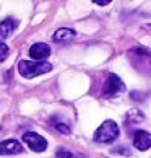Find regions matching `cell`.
<instances>
[{
	"mask_svg": "<svg viewBox=\"0 0 151 158\" xmlns=\"http://www.w3.org/2000/svg\"><path fill=\"white\" fill-rule=\"evenodd\" d=\"M18 70L25 78H33L41 73H47L52 70V65L47 62H34V60H20Z\"/></svg>",
	"mask_w": 151,
	"mask_h": 158,
	"instance_id": "6da1fadb",
	"label": "cell"
},
{
	"mask_svg": "<svg viewBox=\"0 0 151 158\" xmlns=\"http://www.w3.org/2000/svg\"><path fill=\"white\" fill-rule=\"evenodd\" d=\"M119 126L114 121H104L94 132V140L99 143H111L119 137Z\"/></svg>",
	"mask_w": 151,
	"mask_h": 158,
	"instance_id": "7a4b0ae2",
	"label": "cell"
},
{
	"mask_svg": "<svg viewBox=\"0 0 151 158\" xmlns=\"http://www.w3.org/2000/svg\"><path fill=\"white\" fill-rule=\"evenodd\" d=\"M23 140H25V143L30 147L33 152H44L47 148V140H46L42 135H39L36 132H26L25 135H23Z\"/></svg>",
	"mask_w": 151,
	"mask_h": 158,
	"instance_id": "3957f363",
	"label": "cell"
},
{
	"mask_svg": "<svg viewBox=\"0 0 151 158\" xmlns=\"http://www.w3.org/2000/svg\"><path fill=\"white\" fill-rule=\"evenodd\" d=\"M125 90V85L115 73H109L107 78H106V83H104V95L106 96H114L117 93L124 91Z\"/></svg>",
	"mask_w": 151,
	"mask_h": 158,
	"instance_id": "277c9868",
	"label": "cell"
},
{
	"mask_svg": "<svg viewBox=\"0 0 151 158\" xmlns=\"http://www.w3.org/2000/svg\"><path fill=\"white\" fill-rule=\"evenodd\" d=\"M130 56H132V59H133L132 62H137V60L143 62V65L140 67L141 72L151 73V52L149 51L143 49V48H135V49H132Z\"/></svg>",
	"mask_w": 151,
	"mask_h": 158,
	"instance_id": "5b68a950",
	"label": "cell"
},
{
	"mask_svg": "<svg viewBox=\"0 0 151 158\" xmlns=\"http://www.w3.org/2000/svg\"><path fill=\"white\" fill-rule=\"evenodd\" d=\"M30 56L36 62H42V59H47L50 56V48L44 43H36L30 48Z\"/></svg>",
	"mask_w": 151,
	"mask_h": 158,
	"instance_id": "8992f818",
	"label": "cell"
},
{
	"mask_svg": "<svg viewBox=\"0 0 151 158\" xmlns=\"http://www.w3.org/2000/svg\"><path fill=\"white\" fill-rule=\"evenodd\" d=\"M133 145L138 150H148L151 147V134L146 131H137L133 134Z\"/></svg>",
	"mask_w": 151,
	"mask_h": 158,
	"instance_id": "52a82bcc",
	"label": "cell"
},
{
	"mask_svg": "<svg viewBox=\"0 0 151 158\" xmlns=\"http://www.w3.org/2000/svg\"><path fill=\"white\" fill-rule=\"evenodd\" d=\"M23 153V145L18 140H5L0 142V155H18Z\"/></svg>",
	"mask_w": 151,
	"mask_h": 158,
	"instance_id": "ba28073f",
	"label": "cell"
},
{
	"mask_svg": "<svg viewBox=\"0 0 151 158\" xmlns=\"http://www.w3.org/2000/svg\"><path fill=\"white\" fill-rule=\"evenodd\" d=\"M16 28H18V21L15 18H5L3 21H0V39L10 38Z\"/></svg>",
	"mask_w": 151,
	"mask_h": 158,
	"instance_id": "9c48e42d",
	"label": "cell"
},
{
	"mask_svg": "<svg viewBox=\"0 0 151 158\" xmlns=\"http://www.w3.org/2000/svg\"><path fill=\"white\" fill-rule=\"evenodd\" d=\"M75 33L73 30H68V28H60L54 33V41H68V39H73L75 38Z\"/></svg>",
	"mask_w": 151,
	"mask_h": 158,
	"instance_id": "30bf717a",
	"label": "cell"
},
{
	"mask_svg": "<svg viewBox=\"0 0 151 158\" xmlns=\"http://www.w3.org/2000/svg\"><path fill=\"white\" fill-rule=\"evenodd\" d=\"M52 124H54V127H55L59 132H62V134H70V126H68L67 122H63V121H59V118H57V116H54V118H52Z\"/></svg>",
	"mask_w": 151,
	"mask_h": 158,
	"instance_id": "8fae6325",
	"label": "cell"
},
{
	"mask_svg": "<svg viewBox=\"0 0 151 158\" xmlns=\"http://www.w3.org/2000/svg\"><path fill=\"white\" fill-rule=\"evenodd\" d=\"M55 156L57 158H73L72 152H68L65 148H59V150H57V153H55Z\"/></svg>",
	"mask_w": 151,
	"mask_h": 158,
	"instance_id": "7c38bea8",
	"label": "cell"
},
{
	"mask_svg": "<svg viewBox=\"0 0 151 158\" xmlns=\"http://www.w3.org/2000/svg\"><path fill=\"white\" fill-rule=\"evenodd\" d=\"M8 56V46L5 43H0V62L5 60V57Z\"/></svg>",
	"mask_w": 151,
	"mask_h": 158,
	"instance_id": "4fadbf2b",
	"label": "cell"
},
{
	"mask_svg": "<svg viewBox=\"0 0 151 158\" xmlns=\"http://www.w3.org/2000/svg\"><path fill=\"white\" fill-rule=\"evenodd\" d=\"M114 152H117V153H124V155H130V150H129V148H124V147H120V148H115Z\"/></svg>",
	"mask_w": 151,
	"mask_h": 158,
	"instance_id": "5bb4252c",
	"label": "cell"
},
{
	"mask_svg": "<svg viewBox=\"0 0 151 158\" xmlns=\"http://www.w3.org/2000/svg\"><path fill=\"white\" fill-rule=\"evenodd\" d=\"M96 3H97V5H107L109 0H96Z\"/></svg>",
	"mask_w": 151,
	"mask_h": 158,
	"instance_id": "9a60e30c",
	"label": "cell"
},
{
	"mask_svg": "<svg viewBox=\"0 0 151 158\" xmlns=\"http://www.w3.org/2000/svg\"><path fill=\"white\" fill-rule=\"evenodd\" d=\"M148 28H149V30H151V25H148Z\"/></svg>",
	"mask_w": 151,
	"mask_h": 158,
	"instance_id": "2e32d148",
	"label": "cell"
}]
</instances>
